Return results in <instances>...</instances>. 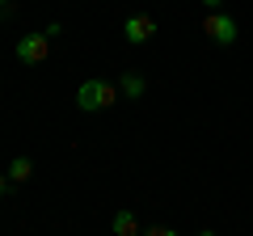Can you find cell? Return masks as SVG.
Returning a JSON list of instances; mask_svg holds the SVG:
<instances>
[{
    "instance_id": "6da1fadb",
    "label": "cell",
    "mask_w": 253,
    "mask_h": 236,
    "mask_svg": "<svg viewBox=\"0 0 253 236\" xmlns=\"http://www.w3.org/2000/svg\"><path fill=\"white\" fill-rule=\"evenodd\" d=\"M118 101V89L110 80H84L81 89H76V106L84 110V114H93V110H106Z\"/></svg>"
},
{
    "instance_id": "7a4b0ae2",
    "label": "cell",
    "mask_w": 253,
    "mask_h": 236,
    "mask_svg": "<svg viewBox=\"0 0 253 236\" xmlns=\"http://www.w3.org/2000/svg\"><path fill=\"white\" fill-rule=\"evenodd\" d=\"M203 34H207L211 42H219V46H232V42H236V21L224 17V13H207V21H203Z\"/></svg>"
},
{
    "instance_id": "3957f363",
    "label": "cell",
    "mask_w": 253,
    "mask_h": 236,
    "mask_svg": "<svg viewBox=\"0 0 253 236\" xmlns=\"http://www.w3.org/2000/svg\"><path fill=\"white\" fill-rule=\"evenodd\" d=\"M46 55H51V38L46 34H30V38L17 42V59L21 64H42Z\"/></svg>"
},
{
    "instance_id": "277c9868",
    "label": "cell",
    "mask_w": 253,
    "mask_h": 236,
    "mask_svg": "<svg viewBox=\"0 0 253 236\" xmlns=\"http://www.w3.org/2000/svg\"><path fill=\"white\" fill-rule=\"evenodd\" d=\"M123 34H126V42H131V46H139V42H148V38L156 34V21L152 17H126L123 21Z\"/></svg>"
},
{
    "instance_id": "5b68a950",
    "label": "cell",
    "mask_w": 253,
    "mask_h": 236,
    "mask_svg": "<svg viewBox=\"0 0 253 236\" xmlns=\"http://www.w3.org/2000/svg\"><path fill=\"white\" fill-rule=\"evenodd\" d=\"M110 228H114V236H139V219H135V211H114Z\"/></svg>"
},
{
    "instance_id": "8992f818",
    "label": "cell",
    "mask_w": 253,
    "mask_h": 236,
    "mask_svg": "<svg viewBox=\"0 0 253 236\" xmlns=\"http://www.w3.org/2000/svg\"><path fill=\"white\" fill-rule=\"evenodd\" d=\"M144 89H148V84L139 80V76H131V72L118 80V93H126V97H144Z\"/></svg>"
},
{
    "instance_id": "52a82bcc",
    "label": "cell",
    "mask_w": 253,
    "mask_h": 236,
    "mask_svg": "<svg viewBox=\"0 0 253 236\" xmlns=\"http://www.w3.org/2000/svg\"><path fill=\"white\" fill-rule=\"evenodd\" d=\"M30 173H34V164H30V156H17V160L9 164V182H26Z\"/></svg>"
},
{
    "instance_id": "ba28073f",
    "label": "cell",
    "mask_w": 253,
    "mask_h": 236,
    "mask_svg": "<svg viewBox=\"0 0 253 236\" xmlns=\"http://www.w3.org/2000/svg\"><path fill=\"white\" fill-rule=\"evenodd\" d=\"M144 236H177V232H173V228H148Z\"/></svg>"
},
{
    "instance_id": "9c48e42d",
    "label": "cell",
    "mask_w": 253,
    "mask_h": 236,
    "mask_svg": "<svg viewBox=\"0 0 253 236\" xmlns=\"http://www.w3.org/2000/svg\"><path fill=\"white\" fill-rule=\"evenodd\" d=\"M203 4H207V13H215L219 4H224V0H203Z\"/></svg>"
},
{
    "instance_id": "30bf717a",
    "label": "cell",
    "mask_w": 253,
    "mask_h": 236,
    "mask_svg": "<svg viewBox=\"0 0 253 236\" xmlns=\"http://www.w3.org/2000/svg\"><path fill=\"white\" fill-rule=\"evenodd\" d=\"M4 186H9V177H4V173H0V194H4Z\"/></svg>"
},
{
    "instance_id": "8fae6325",
    "label": "cell",
    "mask_w": 253,
    "mask_h": 236,
    "mask_svg": "<svg viewBox=\"0 0 253 236\" xmlns=\"http://www.w3.org/2000/svg\"><path fill=\"white\" fill-rule=\"evenodd\" d=\"M194 236H215V232H211V228H203V232H194Z\"/></svg>"
},
{
    "instance_id": "7c38bea8",
    "label": "cell",
    "mask_w": 253,
    "mask_h": 236,
    "mask_svg": "<svg viewBox=\"0 0 253 236\" xmlns=\"http://www.w3.org/2000/svg\"><path fill=\"white\" fill-rule=\"evenodd\" d=\"M4 4H9V0H0V9H4Z\"/></svg>"
}]
</instances>
